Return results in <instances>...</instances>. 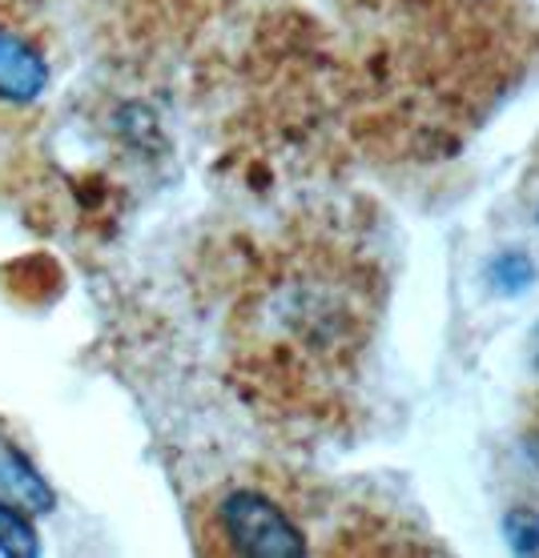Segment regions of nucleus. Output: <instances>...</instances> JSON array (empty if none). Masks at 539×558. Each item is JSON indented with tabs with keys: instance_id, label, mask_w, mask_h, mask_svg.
<instances>
[{
	"instance_id": "nucleus-2",
	"label": "nucleus",
	"mask_w": 539,
	"mask_h": 558,
	"mask_svg": "<svg viewBox=\"0 0 539 558\" xmlns=\"http://www.w3.org/2000/svg\"><path fill=\"white\" fill-rule=\"evenodd\" d=\"M202 550L209 555L286 558L302 555L307 538L274 498L250 486H230L202 507Z\"/></svg>"
},
{
	"instance_id": "nucleus-3",
	"label": "nucleus",
	"mask_w": 539,
	"mask_h": 558,
	"mask_svg": "<svg viewBox=\"0 0 539 558\" xmlns=\"http://www.w3.org/2000/svg\"><path fill=\"white\" fill-rule=\"evenodd\" d=\"M0 550L13 558H28L40 550L33 522H28L16 507H9V502H0Z\"/></svg>"
},
{
	"instance_id": "nucleus-1",
	"label": "nucleus",
	"mask_w": 539,
	"mask_h": 558,
	"mask_svg": "<svg viewBox=\"0 0 539 558\" xmlns=\"http://www.w3.org/2000/svg\"><path fill=\"white\" fill-rule=\"evenodd\" d=\"M57 76V33L45 0H0V133L37 113Z\"/></svg>"
}]
</instances>
